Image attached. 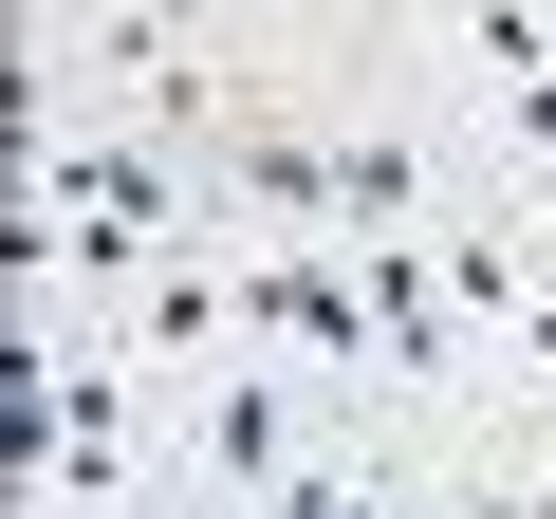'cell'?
<instances>
[{
	"label": "cell",
	"instance_id": "1",
	"mask_svg": "<svg viewBox=\"0 0 556 519\" xmlns=\"http://www.w3.org/2000/svg\"><path fill=\"white\" fill-rule=\"evenodd\" d=\"M223 298H241L278 353H316V371H353V353H371V279H353V260H316V241H298V260H241Z\"/></svg>",
	"mask_w": 556,
	"mask_h": 519
},
{
	"label": "cell",
	"instance_id": "2",
	"mask_svg": "<svg viewBox=\"0 0 556 519\" xmlns=\"http://www.w3.org/2000/svg\"><path fill=\"white\" fill-rule=\"evenodd\" d=\"M353 279H371V371H445L464 353V298H445V241H353Z\"/></svg>",
	"mask_w": 556,
	"mask_h": 519
},
{
	"label": "cell",
	"instance_id": "3",
	"mask_svg": "<svg viewBox=\"0 0 556 519\" xmlns=\"http://www.w3.org/2000/svg\"><path fill=\"white\" fill-rule=\"evenodd\" d=\"M186 445H204V482H223V501H260V482H278V464H298L316 427H298V390H278V371H223Z\"/></svg>",
	"mask_w": 556,
	"mask_h": 519
},
{
	"label": "cell",
	"instance_id": "4",
	"mask_svg": "<svg viewBox=\"0 0 556 519\" xmlns=\"http://www.w3.org/2000/svg\"><path fill=\"white\" fill-rule=\"evenodd\" d=\"M56 482L93 501V482H130V390H112V353H75L56 371Z\"/></svg>",
	"mask_w": 556,
	"mask_h": 519
},
{
	"label": "cell",
	"instance_id": "5",
	"mask_svg": "<svg viewBox=\"0 0 556 519\" xmlns=\"http://www.w3.org/2000/svg\"><path fill=\"white\" fill-rule=\"evenodd\" d=\"M223 186H241V204H278V223H334V149H298V130H241V149H223Z\"/></svg>",
	"mask_w": 556,
	"mask_h": 519
},
{
	"label": "cell",
	"instance_id": "6",
	"mask_svg": "<svg viewBox=\"0 0 556 519\" xmlns=\"http://www.w3.org/2000/svg\"><path fill=\"white\" fill-rule=\"evenodd\" d=\"M408 186H427V149H390V130H353V149H334V223H353V241H390V223H408Z\"/></svg>",
	"mask_w": 556,
	"mask_h": 519
},
{
	"label": "cell",
	"instance_id": "7",
	"mask_svg": "<svg viewBox=\"0 0 556 519\" xmlns=\"http://www.w3.org/2000/svg\"><path fill=\"white\" fill-rule=\"evenodd\" d=\"M464 38H482V75H538V56H556V20H538V0H464Z\"/></svg>",
	"mask_w": 556,
	"mask_h": 519
},
{
	"label": "cell",
	"instance_id": "8",
	"mask_svg": "<svg viewBox=\"0 0 556 519\" xmlns=\"http://www.w3.org/2000/svg\"><path fill=\"white\" fill-rule=\"evenodd\" d=\"M519 353H538V371H556V298H519Z\"/></svg>",
	"mask_w": 556,
	"mask_h": 519
},
{
	"label": "cell",
	"instance_id": "9",
	"mask_svg": "<svg viewBox=\"0 0 556 519\" xmlns=\"http://www.w3.org/2000/svg\"><path fill=\"white\" fill-rule=\"evenodd\" d=\"M464 519H538V501H501V482H482V501H464Z\"/></svg>",
	"mask_w": 556,
	"mask_h": 519
}]
</instances>
